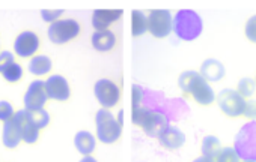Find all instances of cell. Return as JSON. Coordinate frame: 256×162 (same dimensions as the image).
<instances>
[{
	"mask_svg": "<svg viewBox=\"0 0 256 162\" xmlns=\"http://www.w3.org/2000/svg\"><path fill=\"white\" fill-rule=\"evenodd\" d=\"M204 32L202 17L193 9H180L174 15V27L172 33L176 35L178 39L192 42L196 41Z\"/></svg>",
	"mask_w": 256,
	"mask_h": 162,
	"instance_id": "6da1fadb",
	"label": "cell"
},
{
	"mask_svg": "<svg viewBox=\"0 0 256 162\" xmlns=\"http://www.w3.org/2000/svg\"><path fill=\"white\" fill-rule=\"evenodd\" d=\"M96 138L102 144H113L122 135V125L116 120L110 110L101 108L95 113Z\"/></svg>",
	"mask_w": 256,
	"mask_h": 162,
	"instance_id": "7a4b0ae2",
	"label": "cell"
},
{
	"mask_svg": "<svg viewBox=\"0 0 256 162\" xmlns=\"http://www.w3.org/2000/svg\"><path fill=\"white\" fill-rule=\"evenodd\" d=\"M234 150L241 161H256V122L248 120L241 126L234 140Z\"/></svg>",
	"mask_w": 256,
	"mask_h": 162,
	"instance_id": "3957f363",
	"label": "cell"
},
{
	"mask_svg": "<svg viewBox=\"0 0 256 162\" xmlns=\"http://www.w3.org/2000/svg\"><path fill=\"white\" fill-rule=\"evenodd\" d=\"M82 32V26L77 20L74 18H60L58 21H54L53 24H50L48 30H47V36L50 39V42L56 44V45H64L68 44L71 41H74Z\"/></svg>",
	"mask_w": 256,
	"mask_h": 162,
	"instance_id": "277c9868",
	"label": "cell"
},
{
	"mask_svg": "<svg viewBox=\"0 0 256 162\" xmlns=\"http://www.w3.org/2000/svg\"><path fill=\"white\" fill-rule=\"evenodd\" d=\"M146 17H148V32L154 38L164 39L172 33L174 15L169 9H152Z\"/></svg>",
	"mask_w": 256,
	"mask_h": 162,
	"instance_id": "5b68a950",
	"label": "cell"
},
{
	"mask_svg": "<svg viewBox=\"0 0 256 162\" xmlns=\"http://www.w3.org/2000/svg\"><path fill=\"white\" fill-rule=\"evenodd\" d=\"M217 104L222 113L228 117H242L246 108V99L234 89H224L217 96Z\"/></svg>",
	"mask_w": 256,
	"mask_h": 162,
	"instance_id": "8992f818",
	"label": "cell"
},
{
	"mask_svg": "<svg viewBox=\"0 0 256 162\" xmlns=\"http://www.w3.org/2000/svg\"><path fill=\"white\" fill-rule=\"evenodd\" d=\"M94 95L102 108L110 110L118 105L120 99V90L118 84L108 78H101L94 86Z\"/></svg>",
	"mask_w": 256,
	"mask_h": 162,
	"instance_id": "52a82bcc",
	"label": "cell"
},
{
	"mask_svg": "<svg viewBox=\"0 0 256 162\" xmlns=\"http://www.w3.org/2000/svg\"><path fill=\"white\" fill-rule=\"evenodd\" d=\"M40 47H41V39L32 30H24L18 33L17 38L14 39V53L23 59L28 57L32 59L34 56H36Z\"/></svg>",
	"mask_w": 256,
	"mask_h": 162,
	"instance_id": "ba28073f",
	"label": "cell"
},
{
	"mask_svg": "<svg viewBox=\"0 0 256 162\" xmlns=\"http://www.w3.org/2000/svg\"><path fill=\"white\" fill-rule=\"evenodd\" d=\"M23 102H24V110H28V111L41 110L47 105L48 96H47L46 84L42 80H34L29 84V87L23 96Z\"/></svg>",
	"mask_w": 256,
	"mask_h": 162,
	"instance_id": "9c48e42d",
	"label": "cell"
},
{
	"mask_svg": "<svg viewBox=\"0 0 256 162\" xmlns=\"http://www.w3.org/2000/svg\"><path fill=\"white\" fill-rule=\"evenodd\" d=\"M44 84H46V92H47L48 99L58 101V102H65L70 99L71 89H70L68 80L64 75L53 74L44 81Z\"/></svg>",
	"mask_w": 256,
	"mask_h": 162,
	"instance_id": "30bf717a",
	"label": "cell"
},
{
	"mask_svg": "<svg viewBox=\"0 0 256 162\" xmlns=\"http://www.w3.org/2000/svg\"><path fill=\"white\" fill-rule=\"evenodd\" d=\"M14 119L20 128V134H22V141H24L26 144H35L40 137H41V131L32 123L28 110L22 108L18 111H16Z\"/></svg>",
	"mask_w": 256,
	"mask_h": 162,
	"instance_id": "8fae6325",
	"label": "cell"
},
{
	"mask_svg": "<svg viewBox=\"0 0 256 162\" xmlns=\"http://www.w3.org/2000/svg\"><path fill=\"white\" fill-rule=\"evenodd\" d=\"M169 125H170V123H169V119H168V116H166L164 113L151 110L140 128H142V131H144L148 137L158 138V135H160Z\"/></svg>",
	"mask_w": 256,
	"mask_h": 162,
	"instance_id": "7c38bea8",
	"label": "cell"
},
{
	"mask_svg": "<svg viewBox=\"0 0 256 162\" xmlns=\"http://www.w3.org/2000/svg\"><path fill=\"white\" fill-rule=\"evenodd\" d=\"M122 9H96L92 14V27L95 32L108 30L110 26L122 17Z\"/></svg>",
	"mask_w": 256,
	"mask_h": 162,
	"instance_id": "4fadbf2b",
	"label": "cell"
},
{
	"mask_svg": "<svg viewBox=\"0 0 256 162\" xmlns=\"http://www.w3.org/2000/svg\"><path fill=\"white\" fill-rule=\"evenodd\" d=\"M158 143L168 150H178L186 144V134L176 126H168L160 135Z\"/></svg>",
	"mask_w": 256,
	"mask_h": 162,
	"instance_id": "5bb4252c",
	"label": "cell"
},
{
	"mask_svg": "<svg viewBox=\"0 0 256 162\" xmlns=\"http://www.w3.org/2000/svg\"><path fill=\"white\" fill-rule=\"evenodd\" d=\"M199 74H200V77L206 83H217V81L224 78L226 69H224V65L220 60H217V59H206L200 65Z\"/></svg>",
	"mask_w": 256,
	"mask_h": 162,
	"instance_id": "9a60e30c",
	"label": "cell"
},
{
	"mask_svg": "<svg viewBox=\"0 0 256 162\" xmlns=\"http://www.w3.org/2000/svg\"><path fill=\"white\" fill-rule=\"evenodd\" d=\"M90 44L95 51L98 53H107L112 51L116 45V35L108 29V30H98L94 32L90 36Z\"/></svg>",
	"mask_w": 256,
	"mask_h": 162,
	"instance_id": "2e32d148",
	"label": "cell"
},
{
	"mask_svg": "<svg viewBox=\"0 0 256 162\" xmlns=\"http://www.w3.org/2000/svg\"><path fill=\"white\" fill-rule=\"evenodd\" d=\"M190 95L202 107H208V105H211L216 101V93H214L212 87L204 78H200L198 81V84L193 87V90L190 92Z\"/></svg>",
	"mask_w": 256,
	"mask_h": 162,
	"instance_id": "e0dca14e",
	"label": "cell"
},
{
	"mask_svg": "<svg viewBox=\"0 0 256 162\" xmlns=\"http://www.w3.org/2000/svg\"><path fill=\"white\" fill-rule=\"evenodd\" d=\"M2 141L6 149H17L22 143V134L20 128L16 122V119H10L8 122L4 123V131H2Z\"/></svg>",
	"mask_w": 256,
	"mask_h": 162,
	"instance_id": "ac0fdd59",
	"label": "cell"
},
{
	"mask_svg": "<svg viewBox=\"0 0 256 162\" xmlns=\"http://www.w3.org/2000/svg\"><path fill=\"white\" fill-rule=\"evenodd\" d=\"M28 69L32 75L35 77H44V75H48L50 71L53 69V62L48 56L46 54H38V56H34L28 65Z\"/></svg>",
	"mask_w": 256,
	"mask_h": 162,
	"instance_id": "d6986e66",
	"label": "cell"
},
{
	"mask_svg": "<svg viewBox=\"0 0 256 162\" xmlns=\"http://www.w3.org/2000/svg\"><path fill=\"white\" fill-rule=\"evenodd\" d=\"M74 146L78 153L83 156H89L96 146V138L89 131H78L74 137Z\"/></svg>",
	"mask_w": 256,
	"mask_h": 162,
	"instance_id": "ffe728a7",
	"label": "cell"
},
{
	"mask_svg": "<svg viewBox=\"0 0 256 162\" xmlns=\"http://www.w3.org/2000/svg\"><path fill=\"white\" fill-rule=\"evenodd\" d=\"M148 32V17L142 11H133L132 12V35L134 38H139Z\"/></svg>",
	"mask_w": 256,
	"mask_h": 162,
	"instance_id": "44dd1931",
	"label": "cell"
},
{
	"mask_svg": "<svg viewBox=\"0 0 256 162\" xmlns=\"http://www.w3.org/2000/svg\"><path fill=\"white\" fill-rule=\"evenodd\" d=\"M200 150H202V156L210 158V159H216L217 155H218L220 150H222L220 140H218L216 135H206V137L202 140Z\"/></svg>",
	"mask_w": 256,
	"mask_h": 162,
	"instance_id": "7402d4cb",
	"label": "cell"
},
{
	"mask_svg": "<svg viewBox=\"0 0 256 162\" xmlns=\"http://www.w3.org/2000/svg\"><path fill=\"white\" fill-rule=\"evenodd\" d=\"M200 78L202 77H200V74L198 71H184L178 77V86L184 93H190Z\"/></svg>",
	"mask_w": 256,
	"mask_h": 162,
	"instance_id": "603a6c76",
	"label": "cell"
},
{
	"mask_svg": "<svg viewBox=\"0 0 256 162\" xmlns=\"http://www.w3.org/2000/svg\"><path fill=\"white\" fill-rule=\"evenodd\" d=\"M28 113H29V117H30L32 123H34L40 131H42L44 128L48 126V123H50V113H48L46 108L28 111Z\"/></svg>",
	"mask_w": 256,
	"mask_h": 162,
	"instance_id": "cb8c5ba5",
	"label": "cell"
},
{
	"mask_svg": "<svg viewBox=\"0 0 256 162\" xmlns=\"http://www.w3.org/2000/svg\"><path fill=\"white\" fill-rule=\"evenodd\" d=\"M4 78L8 81V83H18L22 78H23V66L17 62H12L11 65H8L5 68V71L2 72Z\"/></svg>",
	"mask_w": 256,
	"mask_h": 162,
	"instance_id": "d4e9b609",
	"label": "cell"
},
{
	"mask_svg": "<svg viewBox=\"0 0 256 162\" xmlns=\"http://www.w3.org/2000/svg\"><path fill=\"white\" fill-rule=\"evenodd\" d=\"M254 90H256V84H254V80H252V78H241L236 84V92L246 101L254 95Z\"/></svg>",
	"mask_w": 256,
	"mask_h": 162,
	"instance_id": "484cf974",
	"label": "cell"
},
{
	"mask_svg": "<svg viewBox=\"0 0 256 162\" xmlns=\"http://www.w3.org/2000/svg\"><path fill=\"white\" fill-rule=\"evenodd\" d=\"M240 161L241 159L238 158L234 147H222L220 153L214 159V162H240Z\"/></svg>",
	"mask_w": 256,
	"mask_h": 162,
	"instance_id": "4316f807",
	"label": "cell"
},
{
	"mask_svg": "<svg viewBox=\"0 0 256 162\" xmlns=\"http://www.w3.org/2000/svg\"><path fill=\"white\" fill-rule=\"evenodd\" d=\"M244 35H246V38H247L252 44H256V14L252 15V17L246 21Z\"/></svg>",
	"mask_w": 256,
	"mask_h": 162,
	"instance_id": "83f0119b",
	"label": "cell"
},
{
	"mask_svg": "<svg viewBox=\"0 0 256 162\" xmlns=\"http://www.w3.org/2000/svg\"><path fill=\"white\" fill-rule=\"evenodd\" d=\"M14 107L10 101H0V122H8L14 117Z\"/></svg>",
	"mask_w": 256,
	"mask_h": 162,
	"instance_id": "f1b7e54d",
	"label": "cell"
},
{
	"mask_svg": "<svg viewBox=\"0 0 256 162\" xmlns=\"http://www.w3.org/2000/svg\"><path fill=\"white\" fill-rule=\"evenodd\" d=\"M144 98H145L144 87L139 86V84H134V86L132 87V105H133V108L142 107Z\"/></svg>",
	"mask_w": 256,
	"mask_h": 162,
	"instance_id": "f546056e",
	"label": "cell"
},
{
	"mask_svg": "<svg viewBox=\"0 0 256 162\" xmlns=\"http://www.w3.org/2000/svg\"><path fill=\"white\" fill-rule=\"evenodd\" d=\"M62 15H64V9H42L41 11L42 20L48 24H53L54 21L60 20Z\"/></svg>",
	"mask_w": 256,
	"mask_h": 162,
	"instance_id": "4dcf8cb0",
	"label": "cell"
},
{
	"mask_svg": "<svg viewBox=\"0 0 256 162\" xmlns=\"http://www.w3.org/2000/svg\"><path fill=\"white\" fill-rule=\"evenodd\" d=\"M150 108H146V107H138V108H133V122H134V125H138L139 128L142 126V123L145 122V119H146V116L150 114Z\"/></svg>",
	"mask_w": 256,
	"mask_h": 162,
	"instance_id": "1f68e13d",
	"label": "cell"
},
{
	"mask_svg": "<svg viewBox=\"0 0 256 162\" xmlns=\"http://www.w3.org/2000/svg\"><path fill=\"white\" fill-rule=\"evenodd\" d=\"M242 117L256 122V99H247L246 101V108H244Z\"/></svg>",
	"mask_w": 256,
	"mask_h": 162,
	"instance_id": "d6a6232c",
	"label": "cell"
},
{
	"mask_svg": "<svg viewBox=\"0 0 256 162\" xmlns=\"http://www.w3.org/2000/svg\"><path fill=\"white\" fill-rule=\"evenodd\" d=\"M12 62H16L14 53H11V51H0V74H2L5 71V68L8 65H11Z\"/></svg>",
	"mask_w": 256,
	"mask_h": 162,
	"instance_id": "836d02e7",
	"label": "cell"
},
{
	"mask_svg": "<svg viewBox=\"0 0 256 162\" xmlns=\"http://www.w3.org/2000/svg\"><path fill=\"white\" fill-rule=\"evenodd\" d=\"M80 162H98V161H96L94 156H90V155H89V156H83V158L80 159Z\"/></svg>",
	"mask_w": 256,
	"mask_h": 162,
	"instance_id": "e575fe53",
	"label": "cell"
},
{
	"mask_svg": "<svg viewBox=\"0 0 256 162\" xmlns=\"http://www.w3.org/2000/svg\"><path fill=\"white\" fill-rule=\"evenodd\" d=\"M193 162H214V159H210V158H205V156H199Z\"/></svg>",
	"mask_w": 256,
	"mask_h": 162,
	"instance_id": "d590c367",
	"label": "cell"
},
{
	"mask_svg": "<svg viewBox=\"0 0 256 162\" xmlns=\"http://www.w3.org/2000/svg\"><path fill=\"white\" fill-rule=\"evenodd\" d=\"M120 125H124V111H119V114H118V119H116Z\"/></svg>",
	"mask_w": 256,
	"mask_h": 162,
	"instance_id": "8d00e7d4",
	"label": "cell"
},
{
	"mask_svg": "<svg viewBox=\"0 0 256 162\" xmlns=\"http://www.w3.org/2000/svg\"><path fill=\"white\" fill-rule=\"evenodd\" d=\"M240 162H256V161H240Z\"/></svg>",
	"mask_w": 256,
	"mask_h": 162,
	"instance_id": "74e56055",
	"label": "cell"
},
{
	"mask_svg": "<svg viewBox=\"0 0 256 162\" xmlns=\"http://www.w3.org/2000/svg\"><path fill=\"white\" fill-rule=\"evenodd\" d=\"M254 84H256V78H254Z\"/></svg>",
	"mask_w": 256,
	"mask_h": 162,
	"instance_id": "f35d334b",
	"label": "cell"
}]
</instances>
